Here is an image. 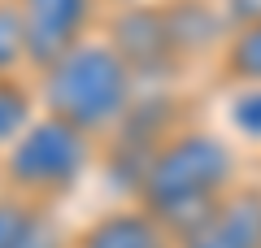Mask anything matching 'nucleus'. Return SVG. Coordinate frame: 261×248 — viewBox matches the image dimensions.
Instances as JSON below:
<instances>
[{
	"label": "nucleus",
	"mask_w": 261,
	"mask_h": 248,
	"mask_svg": "<svg viewBox=\"0 0 261 248\" xmlns=\"http://www.w3.org/2000/svg\"><path fill=\"white\" fill-rule=\"evenodd\" d=\"M70 239L53 205L0 192V248H70Z\"/></svg>",
	"instance_id": "nucleus-8"
},
{
	"label": "nucleus",
	"mask_w": 261,
	"mask_h": 248,
	"mask_svg": "<svg viewBox=\"0 0 261 248\" xmlns=\"http://www.w3.org/2000/svg\"><path fill=\"white\" fill-rule=\"evenodd\" d=\"M218 70L231 87H261V22L231 27L222 53H218Z\"/></svg>",
	"instance_id": "nucleus-9"
},
{
	"label": "nucleus",
	"mask_w": 261,
	"mask_h": 248,
	"mask_svg": "<svg viewBox=\"0 0 261 248\" xmlns=\"http://www.w3.org/2000/svg\"><path fill=\"white\" fill-rule=\"evenodd\" d=\"M27 70V31H22L18 5L0 0V74H22Z\"/></svg>",
	"instance_id": "nucleus-12"
},
{
	"label": "nucleus",
	"mask_w": 261,
	"mask_h": 248,
	"mask_svg": "<svg viewBox=\"0 0 261 248\" xmlns=\"http://www.w3.org/2000/svg\"><path fill=\"white\" fill-rule=\"evenodd\" d=\"M140 79L113 53L109 39H87L35 74L39 109L79 127L92 139L118 135V127L140 109Z\"/></svg>",
	"instance_id": "nucleus-2"
},
{
	"label": "nucleus",
	"mask_w": 261,
	"mask_h": 248,
	"mask_svg": "<svg viewBox=\"0 0 261 248\" xmlns=\"http://www.w3.org/2000/svg\"><path fill=\"white\" fill-rule=\"evenodd\" d=\"M240 187L235 139L209 127H174L135 170V205L157 213L174 235L192 231Z\"/></svg>",
	"instance_id": "nucleus-1"
},
{
	"label": "nucleus",
	"mask_w": 261,
	"mask_h": 248,
	"mask_svg": "<svg viewBox=\"0 0 261 248\" xmlns=\"http://www.w3.org/2000/svg\"><path fill=\"white\" fill-rule=\"evenodd\" d=\"M226 127L240 144L261 148V87H231L226 96Z\"/></svg>",
	"instance_id": "nucleus-11"
},
{
	"label": "nucleus",
	"mask_w": 261,
	"mask_h": 248,
	"mask_svg": "<svg viewBox=\"0 0 261 248\" xmlns=\"http://www.w3.org/2000/svg\"><path fill=\"white\" fill-rule=\"evenodd\" d=\"M70 248H178V235L144 205H122L79 227Z\"/></svg>",
	"instance_id": "nucleus-7"
},
{
	"label": "nucleus",
	"mask_w": 261,
	"mask_h": 248,
	"mask_svg": "<svg viewBox=\"0 0 261 248\" xmlns=\"http://www.w3.org/2000/svg\"><path fill=\"white\" fill-rule=\"evenodd\" d=\"M105 39L113 53L130 65V74L148 83H170L187 70V53L174 35V22L166 13V0H126L118 9L105 13Z\"/></svg>",
	"instance_id": "nucleus-4"
},
{
	"label": "nucleus",
	"mask_w": 261,
	"mask_h": 248,
	"mask_svg": "<svg viewBox=\"0 0 261 248\" xmlns=\"http://www.w3.org/2000/svg\"><path fill=\"white\" fill-rule=\"evenodd\" d=\"M178 248H261V183H240L218 209H209Z\"/></svg>",
	"instance_id": "nucleus-6"
},
{
	"label": "nucleus",
	"mask_w": 261,
	"mask_h": 248,
	"mask_svg": "<svg viewBox=\"0 0 261 248\" xmlns=\"http://www.w3.org/2000/svg\"><path fill=\"white\" fill-rule=\"evenodd\" d=\"M231 27H248V22H261V0H218Z\"/></svg>",
	"instance_id": "nucleus-13"
},
{
	"label": "nucleus",
	"mask_w": 261,
	"mask_h": 248,
	"mask_svg": "<svg viewBox=\"0 0 261 248\" xmlns=\"http://www.w3.org/2000/svg\"><path fill=\"white\" fill-rule=\"evenodd\" d=\"M27 31V70H48L65 53L87 44L105 18V0H13Z\"/></svg>",
	"instance_id": "nucleus-5"
},
{
	"label": "nucleus",
	"mask_w": 261,
	"mask_h": 248,
	"mask_svg": "<svg viewBox=\"0 0 261 248\" xmlns=\"http://www.w3.org/2000/svg\"><path fill=\"white\" fill-rule=\"evenodd\" d=\"M92 157H96L92 135L39 109V118L0 153V175H5V187L13 196L57 205L79 192Z\"/></svg>",
	"instance_id": "nucleus-3"
},
{
	"label": "nucleus",
	"mask_w": 261,
	"mask_h": 248,
	"mask_svg": "<svg viewBox=\"0 0 261 248\" xmlns=\"http://www.w3.org/2000/svg\"><path fill=\"white\" fill-rule=\"evenodd\" d=\"M39 96L22 74H0V153L39 118Z\"/></svg>",
	"instance_id": "nucleus-10"
}]
</instances>
